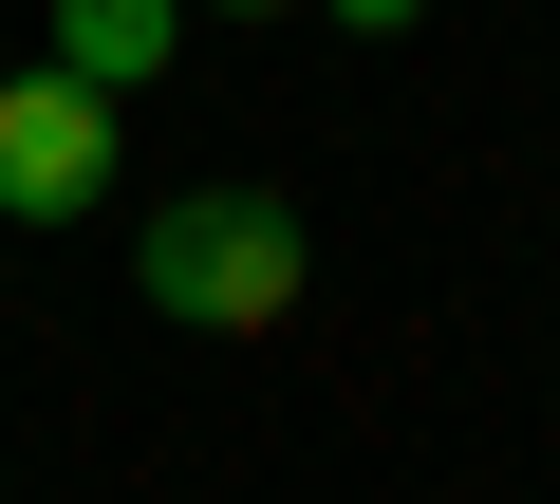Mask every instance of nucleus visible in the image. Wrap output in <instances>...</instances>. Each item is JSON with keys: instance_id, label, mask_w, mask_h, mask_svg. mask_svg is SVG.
Returning a JSON list of instances; mask_svg holds the SVG:
<instances>
[{"instance_id": "obj_1", "label": "nucleus", "mask_w": 560, "mask_h": 504, "mask_svg": "<svg viewBox=\"0 0 560 504\" xmlns=\"http://www.w3.org/2000/svg\"><path fill=\"white\" fill-rule=\"evenodd\" d=\"M300 281H318V243H300L280 187H187V206H150V243H131V300L187 318V337H280Z\"/></svg>"}, {"instance_id": "obj_2", "label": "nucleus", "mask_w": 560, "mask_h": 504, "mask_svg": "<svg viewBox=\"0 0 560 504\" xmlns=\"http://www.w3.org/2000/svg\"><path fill=\"white\" fill-rule=\"evenodd\" d=\"M94 206H113V94L38 57L0 94V224H94Z\"/></svg>"}, {"instance_id": "obj_3", "label": "nucleus", "mask_w": 560, "mask_h": 504, "mask_svg": "<svg viewBox=\"0 0 560 504\" xmlns=\"http://www.w3.org/2000/svg\"><path fill=\"white\" fill-rule=\"evenodd\" d=\"M187 57V0H57V75H94V94H150Z\"/></svg>"}, {"instance_id": "obj_4", "label": "nucleus", "mask_w": 560, "mask_h": 504, "mask_svg": "<svg viewBox=\"0 0 560 504\" xmlns=\"http://www.w3.org/2000/svg\"><path fill=\"white\" fill-rule=\"evenodd\" d=\"M318 20H355V38H411V20H430V0H318Z\"/></svg>"}, {"instance_id": "obj_5", "label": "nucleus", "mask_w": 560, "mask_h": 504, "mask_svg": "<svg viewBox=\"0 0 560 504\" xmlns=\"http://www.w3.org/2000/svg\"><path fill=\"white\" fill-rule=\"evenodd\" d=\"M224 20H280V0H224Z\"/></svg>"}]
</instances>
